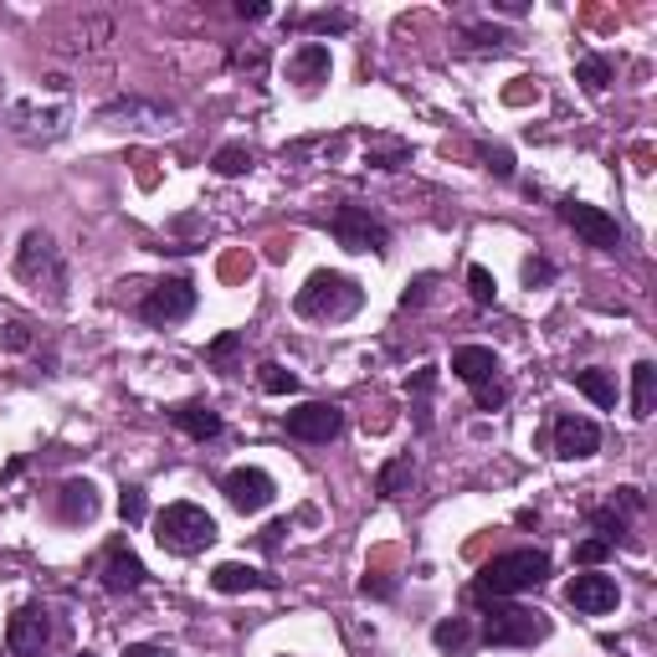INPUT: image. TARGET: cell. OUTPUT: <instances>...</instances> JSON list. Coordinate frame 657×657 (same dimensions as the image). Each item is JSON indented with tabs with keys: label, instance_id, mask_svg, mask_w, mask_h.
<instances>
[{
	"label": "cell",
	"instance_id": "obj_1",
	"mask_svg": "<svg viewBox=\"0 0 657 657\" xmlns=\"http://www.w3.org/2000/svg\"><path fill=\"white\" fill-rule=\"evenodd\" d=\"M544 576H550V555L544 550H508V555H493L478 570L473 596H493V601L524 596V591H540Z\"/></svg>",
	"mask_w": 657,
	"mask_h": 657
},
{
	"label": "cell",
	"instance_id": "obj_2",
	"mask_svg": "<svg viewBox=\"0 0 657 657\" xmlns=\"http://www.w3.org/2000/svg\"><path fill=\"white\" fill-rule=\"evenodd\" d=\"M360 304H365V288L355 283V278H345V272H313L309 283L298 288V313L304 319H349V313H360Z\"/></svg>",
	"mask_w": 657,
	"mask_h": 657
},
{
	"label": "cell",
	"instance_id": "obj_3",
	"mask_svg": "<svg viewBox=\"0 0 657 657\" xmlns=\"http://www.w3.org/2000/svg\"><path fill=\"white\" fill-rule=\"evenodd\" d=\"M155 540L170 555H195V550H206L216 540V519L201 503H170L155 519Z\"/></svg>",
	"mask_w": 657,
	"mask_h": 657
},
{
	"label": "cell",
	"instance_id": "obj_4",
	"mask_svg": "<svg viewBox=\"0 0 657 657\" xmlns=\"http://www.w3.org/2000/svg\"><path fill=\"white\" fill-rule=\"evenodd\" d=\"M484 601V642L488 647H534L544 642L550 621L540 611H524V606H503L493 596H478Z\"/></svg>",
	"mask_w": 657,
	"mask_h": 657
},
{
	"label": "cell",
	"instance_id": "obj_5",
	"mask_svg": "<svg viewBox=\"0 0 657 657\" xmlns=\"http://www.w3.org/2000/svg\"><path fill=\"white\" fill-rule=\"evenodd\" d=\"M16 272L26 278V283H47L52 288V298H62V283H67V272H62V252L57 242L47 232H26V242H21V257H16Z\"/></svg>",
	"mask_w": 657,
	"mask_h": 657
},
{
	"label": "cell",
	"instance_id": "obj_6",
	"mask_svg": "<svg viewBox=\"0 0 657 657\" xmlns=\"http://www.w3.org/2000/svg\"><path fill=\"white\" fill-rule=\"evenodd\" d=\"M328 227H334V236H339L345 252H386L390 247L386 221H375V216H370L365 206H355V201H345L339 211L328 216Z\"/></svg>",
	"mask_w": 657,
	"mask_h": 657
},
{
	"label": "cell",
	"instance_id": "obj_7",
	"mask_svg": "<svg viewBox=\"0 0 657 657\" xmlns=\"http://www.w3.org/2000/svg\"><path fill=\"white\" fill-rule=\"evenodd\" d=\"M195 309V283L191 278H165L150 288V298L139 304V319L144 324H180V319H191Z\"/></svg>",
	"mask_w": 657,
	"mask_h": 657
},
{
	"label": "cell",
	"instance_id": "obj_8",
	"mask_svg": "<svg viewBox=\"0 0 657 657\" xmlns=\"http://www.w3.org/2000/svg\"><path fill=\"white\" fill-rule=\"evenodd\" d=\"M565 227L585 242V247H601V252H617L621 247V227L611 221V216L601 211V206H585V201H565L561 206Z\"/></svg>",
	"mask_w": 657,
	"mask_h": 657
},
{
	"label": "cell",
	"instance_id": "obj_9",
	"mask_svg": "<svg viewBox=\"0 0 657 657\" xmlns=\"http://www.w3.org/2000/svg\"><path fill=\"white\" fill-rule=\"evenodd\" d=\"M221 493H227V503H232L236 514H262L278 488H272V478L262 467H232V473L221 478Z\"/></svg>",
	"mask_w": 657,
	"mask_h": 657
},
{
	"label": "cell",
	"instance_id": "obj_10",
	"mask_svg": "<svg viewBox=\"0 0 657 657\" xmlns=\"http://www.w3.org/2000/svg\"><path fill=\"white\" fill-rule=\"evenodd\" d=\"M103 124H108V129H134V134H165V129H175V108L124 98V103H108V108H103Z\"/></svg>",
	"mask_w": 657,
	"mask_h": 657
},
{
	"label": "cell",
	"instance_id": "obj_11",
	"mask_svg": "<svg viewBox=\"0 0 657 657\" xmlns=\"http://www.w3.org/2000/svg\"><path fill=\"white\" fill-rule=\"evenodd\" d=\"M339 426H345V411L328 407V401H309V407L288 411V437L293 442H334L339 437Z\"/></svg>",
	"mask_w": 657,
	"mask_h": 657
},
{
	"label": "cell",
	"instance_id": "obj_12",
	"mask_svg": "<svg viewBox=\"0 0 657 657\" xmlns=\"http://www.w3.org/2000/svg\"><path fill=\"white\" fill-rule=\"evenodd\" d=\"M565 601L576 606V611H585V617H606V611H617V580L611 576H596V570H585V576H576L570 585H565Z\"/></svg>",
	"mask_w": 657,
	"mask_h": 657
},
{
	"label": "cell",
	"instance_id": "obj_13",
	"mask_svg": "<svg viewBox=\"0 0 657 657\" xmlns=\"http://www.w3.org/2000/svg\"><path fill=\"white\" fill-rule=\"evenodd\" d=\"M52 642V627H47V611L41 606H21L11 627H5V647L16 657H41V647Z\"/></svg>",
	"mask_w": 657,
	"mask_h": 657
},
{
	"label": "cell",
	"instance_id": "obj_14",
	"mask_svg": "<svg viewBox=\"0 0 657 657\" xmlns=\"http://www.w3.org/2000/svg\"><path fill=\"white\" fill-rule=\"evenodd\" d=\"M596 447H601L596 422H585V416H561L555 422V458L576 463V458H596Z\"/></svg>",
	"mask_w": 657,
	"mask_h": 657
},
{
	"label": "cell",
	"instance_id": "obj_15",
	"mask_svg": "<svg viewBox=\"0 0 657 657\" xmlns=\"http://www.w3.org/2000/svg\"><path fill=\"white\" fill-rule=\"evenodd\" d=\"M144 585V565L129 544H114L108 550V561H103V591H114V596H129Z\"/></svg>",
	"mask_w": 657,
	"mask_h": 657
},
{
	"label": "cell",
	"instance_id": "obj_16",
	"mask_svg": "<svg viewBox=\"0 0 657 657\" xmlns=\"http://www.w3.org/2000/svg\"><path fill=\"white\" fill-rule=\"evenodd\" d=\"M328 73H334V57H328L324 41H304L288 57V78L298 88H319V82H328Z\"/></svg>",
	"mask_w": 657,
	"mask_h": 657
},
{
	"label": "cell",
	"instance_id": "obj_17",
	"mask_svg": "<svg viewBox=\"0 0 657 657\" xmlns=\"http://www.w3.org/2000/svg\"><path fill=\"white\" fill-rule=\"evenodd\" d=\"M452 375H463L467 386H493V381H499V355L488 345L452 349Z\"/></svg>",
	"mask_w": 657,
	"mask_h": 657
},
{
	"label": "cell",
	"instance_id": "obj_18",
	"mask_svg": "<svg viewBox=\"0 0 657 657\" xmlns=\"http://www.w3.org/2000/svg\"><path fill=\"white\" fill-rule=\"evenodd\" d=\"M98 514V488L88 484V478H67V484L57 488V519L62 524H82Z\"/></svg>",
	"mask_w": 657,
	"mask_h": 657
},
{
	"label": "cell",
	"instance_id": "obj_19",
	"mask_svg": "<svg viewBox=\"0 0 657 657\" xmlns=\"http://www.w3.org/2000/svg\"><path fill=\"white\" fill-rule=\"evenodd\" d=\"M211 585L221 596H242V591H268L272 576H262L257 565H242V561H227L211 570Z\"/></svg>",
	"mask_w": 657,
	"mask_h": 657
},
{
	"label": "cell",
	"instance_id": "obj_20",
	"mask_svg": "<svg viewBox=\"0 0 657 657\" xmlns=\"http://www.w3.org/2000/svg\"><path fill=\"white\" fill-rule=\"evenodd\" d=\"M11 118H16L21 134H31V139H57L62 129H67V108H41V114H37L31 103H16Z\"/></svg>",
	"mask_w": 657,
	"mask_h": 657
},
{
	"label": "cell",
	"instance_id": "obj_21",
	"mask_svg": "<svg viewBox=\"0 0 657 657\" xmlns=\"http://www.w3.org/2000/svg\"><path fill=\"white\" fill-rule=\"evenodd\" d=\"M170 422L180 426L185 437H195V442H211L216 431H221V416H216L211 407H201V401H185V407H175Z\"/></svg>",
	"mask_w": 657,
	"mask_h": 657
},
{
	"label": "cell",
	"instance_id": "obj_22",
	"mask_svg": "<svg viewBox=\"0 0 657 657\" xmlns=\"http://www.w3.org/2000/svg\"><path fill=\"white\" fill-rule=\"evenodd\" d=\"M653 411H657V365L653 360H637L632 365V416L647 422Z\"/></svg>",
	"mask_w": 657,
	"mask_h": 657
},
{
	"label": "cell",
	"instance_id": "obj_23",
	"mask_svg": "<svg viewBox=\"0 0 657 657\" xmlns=\"http://www.w3.org/2000/svg\"><path fill=\"white\" fill-rule=\"evenodd\" d=\"M431 642H437L442 653H452V657H467V653H473V621H467V617L437 621V632H431Z\"/></svg>",
	"mask_w": 657,
	"mask_h": 657
},
{
	"label": "cell",
	"instance_id": "obj_24",
	"mask_svg": "<svg viewBox=\"0 0 657 657\" xmlns=\"http://www.w3.org/2000/svg\"><path fill=\"white\" fill-rule=\"evenodd\" d=\"M411 478H416L411 458H396V463L381 467V478H375V493H381V499H401V493L411 488Z\"/></svg>",
	"mask_w": 657,
	"mask_h": 657
},
{
	"label": "cell",
	"instance_id": "obj_25",
	"mask_svg": "<svg viewBox=\"0 0 657 657\" xmlns=\"http://www.w3.org/2000/svg\"><path fill=\"white\" fill-rule=\"evenodd\" d=\"M576 390H585L596 407H617V386L606 370H576Z\"/></svg>",
	"mask_w": 657,
	"mask_h": 657
},
{
	"label": "cell",
	"instance_id": "obj_26",
	"mask_svg": "<svg viewBox=\"0 0 657 657\" xmlns=\"http://www.w3.org/2000/svg\"><path fill=\"white\" fill-rule=\"evenodd\" d=\"M576 82H585V93H601L611 82V62L606 57H580L576 62Z\"/></svg>",
	"mask_w": 657,
	"mask_h": 657
},
{
	"label": "cell",
	"instance_id": "obj_27",
	"mask_svg": "<svg viewBox=\"0 0 657 657\" xmlns=\"http://www.w3.org/2000/svg\"><path fill=\"white\" fill-rule=\"evenodd\" d=\"M211 170H216V175H242V170H252V150H247V144H227V150H216Z\"/></svg>",
	"mask_w": 657,
	"mask_h": 657
},
{
	"label": "cell",
	"instance_id": "obj_28",
	"mask_svg": "<svg viewBox=\"0 0 657 657\" xmlns=\"http://www.w3.org/2000/svg\"><path fill=\"white\" fill-rule=\"evenodd\" d=\"M467 288H473V304H478V309H488V304L499 298V283H493V272L478 268V262L467 268Z\"/></svg>",
	"mask_w": 657,
	"mask_h": 657
},
{
	"label": "cell",
	"instance_id": "obj_29",
	"mask_svg": "<svg viewBox=\"0 0 657 657\" xmlns=\"http://www.w3.org/2000/svg\"><path fill=\"white\" fill-rule=\"evenodd\" d=\"M262 390H268V396H293V390H298V375L283 365H262Z\"/></svg>",
	"mask_w": 657,
	"mask_h": 657
},
{
	"label": "cell",
	"instance_id": "obj_30",
	"mask_svg": "<svg viewBox=\"0 0 657 657\" xmlns=\"http://www.w3.org/2000/svg\"><path fill=\"white\" fill-rule=\"evenodd\" d=\"M304 26H309V31H349L355 16H349V11H313V16H304Z\"/></svg>",
	"mask_w": 657,
	"mask_h": 657
},
{
	"label": "cell",
	"instance_id": "obj_31",
	"mask_svg": "<svg viewBox=\"0 0 657 657\" xmlns=\"http://www.w3.org/2000/svg\"><path fill=\"white\" fill-rule=\"evenodd\" d=\"M0 349H31V328L21 324V319H0Z\"/></svg>",
	"mask_w": 657,
	"mask_h": 657
},
{
	"label": "cell",
	"instance_id": "obj_32",
	"mask_svg": "<svg viewBox=\"0 0 657 657\" xmlns=\"http://www.w3.org/2000/svg\"><path fill=\"white\" fill-rule=\"evenodd\" d=\"M118 514H124V524H139L144 514H150V499H144V488H124V499H118Z\"/></svg>",
	"mask_w": 657,
	"mask_h": 657
},
{
	"label": "cell",
	"instance_id": "obj_33",
	"mask_svg": "<svg viewBox=\"0 0 657 657\" xmlns=\"http://www.w3.org/2000/svg\"><path fill=\"white\" fill-rule=\"evenodd\" d=\"M611 550H617V544L601 540V534H596V540H580V544H576V565H601L606 555H611Z\"/></svg>",
	"mask_w": 657,
	"mask_h": 657
},
{
	"label": "cell",
	"instance_id": "obj_34",
	"mask_svg": "<svg viewBox=\"0 0 657 657\" xmlns=\"http://www.w3.org/2000/svg\"><path fill=\"white\" fill-rule=\"evenodd\" d=\"M591 524L601 529V540H611V544H617V540H621V529H627V524H621L617 514H611V508H596V514H591Z\"/></svg>",
	"mask_w": 657,
	"mask_h": 657
},
{
	"label": "cell",
	"instance_id": "obj_35",
	"mask_svg": "<svg viewBox=\"0 0 657 657\" xmlns=\"http://www.w3.org/2000/svg\"><path fill=\"white\" fill-rule=\"evenodd\" d=\"M550 278H555V268H550L544 257H529V262H524V283H529V288H540V283H550Z\"/></svg>",
	"mask_w": 657,
	"mask_h": 657
},
{
	"label": "cell",
	"instance_id": "obj_36",
	"mask_svg": "<svg viewBox=\"0 0 657 657\" xmlns=\"http://www.w3.org/2000/svg\"><path fill=\"white\" fill-rule=\"evenodd\" d=\"M431 283H437L431 272H422L416 283H407V293H401V309H416V304H422V298H426V288H431Z\"/></svg>",
	"mask_w": 657,
	"mask_h": 657
},
{
	"label": "cell",
	"instance_id": "obj_37",
	"mask_svg": "<svg viewBox=\"0 0 657 657\" xmlns=\"http://www.w3.org/2000/svg\"><path fill=\"white\" fill-rule=\"evenodd\" d=\"M236 349H242V334H221V339H211V349H206V355L221 365V360H232Z\"/></svg>",
	"mask_w": 657,
	"mask_h": 657
},
{
	"label": "cell",
	"instance_id": "obj_38",
	"mask_svg": "<svg viewBox=\"0 0 657 657\" xmlns=\"http://www.w3.org/2000/svg\"><path fill=\"white\" fill-rule=\"evenodd\" d=\"M503 396H508V390H503L499 381H493V386H478V407L493 411V407H503Z\"/></svg>",
	"mask_w": 657,
	"mask_h": 657
},
{
	"label": "cell",
	"instance_id": "obj_39",
	"mask_svg": "<svg viewBox=\"0 0 657 657\" xmlns=\"http://www.w3.org/2000/svg\"><path fill=\"white\" fill-rule=\"evenodd\" d=\"M488 170H493V175H514V155H508V150H488Z\"/></svg>",
	"mask_w": 657,
	"mask_h": 657
},
{
	"label": "cell",
	"instance_id": "obj_40",
	"mask_svg": "<svg viewBox=\"0 0 657 657\" xmlns=\"http://www.w3.org/2000/svg\"><path fill=\"white\" fill-rule=\"evenodd\" d=\"M124 657H175V653L155 647V642H134V647H124Z\"/></svg>",
	"mask_w": 657,
	"mask_h": 657
},
{
	"label": "cell",
	"instance_id": "obj_41",
	"mask_svg": "<svg viewBox=\"0 0 657 657\" xmlns=\"http://www.w3.org/2000/svg\"><path fill=\"white\" fill-rule=\"evenodd\" d=\"M236 16H242V21H262V16H268V5H257V0L247 5V0H242V5H236Z\"/></svg>",
	"mask_w": 657,
	"mask_h": 657
},
{
	"label": "cell",
	"instance_id": "obj_42",
	"mask_svg": "<svg viewBox=\"0 0 657 657\" xmlns=\"http://www.w3.org/2000/svg\"><path fill=\"white\" fill-rule=\"evenodd\" d=\"M473 41H478V47H503L508 37H503V31H473Z\"/></svg>",
	"mask_w": 657,
	"mask_h": 657
},
{
	"label": "cell",
	"instance_id": "obj_43",
	"mask_svg": "<svg viewBox=\"0 0 657 657\" xmlns=\"http://www.w3.org/2000/svg\"><path fill=\"white\" fill-rule=\"evenodd\" d=\"M82 657H93V653H82Z\"/></svg>",
	"mask_w": 657,
	"mask_h": 657
}]
</instances>
